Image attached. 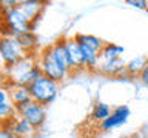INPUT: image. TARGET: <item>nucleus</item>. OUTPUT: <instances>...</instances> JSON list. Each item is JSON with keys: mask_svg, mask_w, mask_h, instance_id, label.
I'll use <instances>...</instances> for the list:
<instances>
[{"mask_svg": "<svg viewBox=\"0 0 148 138\" xmlns=\"http://www.w3.org/2000/svg\"><path fill=\"white\" fill-rule=\"evenodd\" d=\"M43 77V71L37 63V55L28 54L12 66L2 68V85H14L29 87L36 80Z\"/></svg>", "mask_w": 148, "mask_h": 138, "instance_id": "1", "label": "nucleus"}, {"mask_svg": "<svg viewBox=\"0 0 148 138\" xmlns=\"http://www.w3.org/2000/svg\"><path fill=\"white\" fill-rule=\"evenodd\" d=\"M37 22H32L18 6L2 16V37H18L37 31Z\"/></svg>", "mask_w": 148, "mask_h": 138, "instance_id": "2", "label": "nucleus"}, {"mask_svg": "<svg viewBox=\"0 0 148 138\" xmlns=\"http://www.w3.org/2000/svg\"><path fill=\"white\" fill-rule=\"evenodd\" d=\"M37 63H39V66L42 68V71H43V75L51 78V80H54V81H57L59 85L63 83L68 77H71V74L56 60V57L53 55V52H51L49 45L45 46V48H42L40 52L37 54Z\"/></svg>", "mask_w": 148, "mask_h": 138, "instance_id": "3", "label": "nucleus"}, {"mask_svg": "<svg viewBox=\"0 0 148 138\" xmlns=\"http://www.w3.org/2000/svg\"><path fill=\"white\" fill-rule=\"evenodd\" d=\"M32 101L42 106H49L59 95V83L48 77H40L29 86Z\"/></svg>", "mask_w": 148, "mask_h": 138, "instance_id": "4", "label": "nucleus"}, {"mask_svg": "<svg viewBox=\"0 0 148 138\" xmlns=\"http://www.w3.org/2000/svg\"><path fill=\"white\" fill-rule=\"evenodd\" d=\"M26 51L22 48L17 37H2L0 40V58H2V68L12 66L22 58L26 57Z\"/></svg>", "mask_w": 148, "mask_h": 138, "instance_id": "5", "label": "nucleus"}, {"mask_svg": "<svg viewBox=\"0 0 148 138\" xmlns=\"http://www.w3.org/2000/svg\"><path fill=\"white\" fill-rule=\"evenodd\" d=\"M16 109L18 117H23L36 131H40L43 127L46 121V106H42L36 101H29V103L17 106Z\"/></svg>", "mask_w": 148, "mask_h": 138, "instance_id": "6", "label": "nucleus"}, {"mask_svg": "<svg viewBox=\"0 0 148 138\" xmlns=\"http://www.w3.org/2000/svg\"><path fill=\"white\" fill-rule=\"evenodd\" d=\"M65 46H66V57H68V68L69 72L77 74L83 72L85 69V60H83V51L82 46L79 45V41L74 37H66L65 39Z\"/></svg>", "mask_w": 148, "mask_h": 138, "instance_id": "7", "label": "nucleus"}, {"mask_svg": "<svg viewBox=\"0 0 148 138\" xmlns=\"http://www.w3.org/2000/svg\"><path fill=\"white\" fill-rule=\"evenodd\" d=\"M130 115H131V110H130V108L127 104L117 106V108L113 109V112H111L110 117L106 118L103 123L99 124V131L110 132V131H113V129H116V127L123 126V124L130 120Z\"/></svg>", "mask_w": 148, "mask_h": 138, "instance_id": "8", "label": "nucleus"}, {"mask_svg": "<svg viewBox=\"0 0 148 138\" xmlns=\"http://www.w3.org/2000/svg\"><path fill=\"white\" fill-rule=\"evenodd\" d=\"M2 127L11 129V131L16 133L18 138H32V137H34V133L37 132L25 118L18 117V115H17V117H14L12 120H9V121H3Z\"/></svg>", "mask_w": 148, "mask_h": 138, "instance_id": "9", "label": "nucleus"}, {"mask_svg": "<svg viewBox=\"0 0 148 138\" xmlns=\"http://www.w3.org/2000/svg\"><path fill=\"white\" fill-rule=\"evenodd\" d=\"M127 72V63L123 62V58H116V60H110V62H100L99 64V71L97 74H102L105 77H113V78H119Z\"/></svg>", "mask_w": 148, "mask_h": 138, "instance_id": "10", "label": "nucleus"}, {"mask_svg": "<svg viewBox=\"0 0 148 138\" xmlns=\"http://www.w3.org/2000/svg\"><path fill=\"white\" fill-rule=\"evenodd\" d=\"M46 2H40V0H22L18 2V8L31 18L32 22H40L42 14H43L45 8H46Z\"/></svg>", "mask_w": 148, "mask_h": 138, "instance_id": "11", "label": "nucleus"}, {"mask_svg": "<svg viewBox=\"0 0 148 138\" xmlns=\"http://www.w3.org/2000/svg\"><path fill=\"white\" fill-rule=\"evenodd\" d=\"M14 117H17L16 104L12 103L11 97L8 94V89L2 86V89H0V118H2V123L9 121Z\"/></svg>", "mask_w": 148, "mask_h": 138, "instance_id": "12", "label": "nucleus"}, {"mask_svg": "<svg viewBox=\"0 0 148 138\" xmlns=\"http://www.w3.org/2000/svg\"><path fill=\"white\" fill-rule=\"evenodd\" d=\"M8 89V94L11 97L12 103L17 106L20 104H25V103H29L32 101L31 98V92H29V87H25V86H14V85H2Z\"/></svg>", "mask_w": 148, "mask_h": 138, "instance_id": "13", "label": "nucleus"}, {"mask_svg": "<svg viewBox=\"0 0 148 138\" xmlns=\"http://www.w3.org/2000/svg\"><path fill=\"white\" fill-rule=\"evenodd\" d=\"M17 40L20 41L22 48L26 51V54L37 55L40 52L39 51V37H37L36 32H26V34H22V35L17 37Z\"/></svg>", "mask_w": 148, "mask_h": 138, "instance_id": "14", "label": "nucleus"}, {"mask_svg": "<svg viewBox=\"0 0 148 138\" xmlns=\"http://www.w3.org/2000/svg\"><path fill=\"white\" fill-rule=\"evenodd\" d=\"M147 63H148V55H136V57L131 58L127 63V74L133 78L140 77V74L145 69Z\"/></svg>", "mask_w": 148, "mask_h": 138, "instance_id": "15", "label": "nucleus"}, {"mask_svg": "<svg viewBox=\"0 0 148 138\" xmlns=\"http://www.w3.org/2000/svg\"><path fill=\"white\" fill-rule=\"evenodd\" d=\"M111 112H113V110H111L110 104L103 103V101H97V103L92 106L90 120H91V121H94V123H97V124H100V123H103L105 120L110 117Z\"/></svg>", "mask_w": 148, "mask_h": 138, "instance_id": "16", "label": "nucleus"}, {"mask_svg": "<svg viewBox=\"0 0 148 138\" xmlns=\"http://www.w3.org/2000/svg\"><path fill=\"white\" fill-rule=\"evenodd\" d=\"M125 52V48L116 43H105L100 51V62H110V60L120 58Z\"/></svg>", "mask_w": 148, "mask_h": 138, "instance_id": "17", "label": "nucleus"}, {"mask_svg": "<svg viewBox=\"0 0 148 138\" xmlns=\"http://www.w3.org/2000/svg\"><path fill=\"white\" fill-rule=\"evenodd\" d=\"M74 39L79 41V45L80 46H86V48H91V49H96V51H102L103 48L105 41L99 39L97 35H92V34H76L74 35Z\"/></svg>", "mask_w": 148, "mask_h": 138, "instance_id": "18", "label": "nucleus"}, {"mask_svg": "<svg viewBox=\"0 0 148 138\" xmlns=\"http://www.w3.org/2000/svg\"><path fill=\"white\" fill-rule=\"evenodd\" d=\"M127 5L136 8V9H143V11H148V2L145 0H128Z\"/></svg>", "mask_w": 148, "mask_h": 138, "instance_id": "19", "label": "nucleus"}, {"mask_svg": "<svg viewBox=\"0 0 148 138\" xmlns=\"http://www.w3.org/2000/svg\"><path fill=\"white\" fill-rule=\"evenodd\" d=\"M0 138H18V137L11 131V129L2 127V131H0Z\"/></svg>", "mask_w": 148, "mask_h": 138, "instance_id": "20", "label": "nucleus"}, {"mask_svg": "<svg viewBox=\"0 0 148 138\" xmlns=\"http://www.w3.org/2000/svg\"><path fill=\"white\" fill-rule=\"evenodd\" d=\"M139 80L142 81V85H143V86H147V87H148V63H147L145 69H143V71H142L140 77H139Z\"/></svg>", "mask_w": 148, "mask_h": 138, "instance_id": "21", "label": "nucleus"}, {"mask_svg": "<svg viewBox=\"0 0 148 138\" xmlns=\"http://www.w3.org/2000/svg\"><path fill=\"white\" fill-rule=\"evenodd\" d=\"M130 138H142L140 135H139V133H133V135L131 137H130Z\"/></svg>", "mask_w": 148, "mask_h": 138, "instance_id": "22", "label": "nucleus"}]
</instances>
